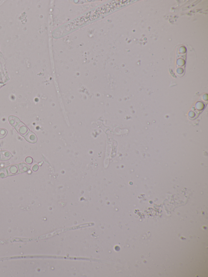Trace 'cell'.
<instances>
[{
    "label": "cell",
    "instance_id": "obj_5",
    "mask_svg": "<svg viewBox=\"0 0 208 277\" xmlns=\"http://www.w3.org/2000/svg\"><path fill=\"white\" fill-rule=\"evenodd\" d=\"M9 121L11 125L15 127L20 123L19 119L15 116H11L9 117Z\"/></svg>",
    "mask_w": 208,
    "mask_h": 277
},
{
    "label": "cell",
    "instance_id": "obj_1",
    "mask_svg": "<svg viewBox=\"0 0 208 277\" xmlns=\"http://www.w3.org/2000/svg\"><path fill=\"white\" fill-rule=\"evenodd\" d=\"M25 139L27 142L31 143H35L37 141L36 135L33 132L29 131L25 137Z\"/></svg>",
    "mask_w": 208,
    "mask_h": 277
},
{
    "label": "cell",
    "instance_id": "obj_4",
    "mask_svg": "<svg viewBox=\"0 0 208 277\" xmlns=\"http://www.w3.org/2000/svg\"><path fill=\"white\" fill-rule=\"evenodd\" d=\"M7 171H8L9 175L10 176L14 175L17 173L18 172V168L17 166L16 165H12L7 167Z\"/></svg>",
    "mask_w": 208,
    "mask_h": 277
},
{
    "label": "cell",
    "instance_id": "obj_6",
    "mask_svg": "<svg viewBox=\"0 0 208 277\" xmlns=\"http://www.w3.org/2000/svg\"><path fill=\"white\" fill-rule=\"evenodd\" d=\"M19 172L20 173H24L27 172L29 170V167L27 165L24 163L19 164L18 165Z\"/></svg>",
    "mask_w": 208,
    "mask_h": 277
},
{
    "label": "cell",
    "instance_id": "obj_3",
    "mask_svg": "<svg viewBox=\"0 0 208 277\" xmlns=\"http://www.w3.org/2000/svg\"><path fill=\"white\" fill-rule=\"evenodd\" d=\"M12 157L11 153L7 151H2L0 152V159L2 161L8 160Z\"/></svg>",
    "mask_w": 208,
    "mask_h": 277
},
{
    "label": "cell",
    "instance_id": "obj_2",
    "mask_svg": "<svg viewBox=\"0 0 208 277\" xmlns=\"http://www.w3.org/2000/svg\"><path fill=\"white\" fill-rule=\"evenodd\" d=\"M16 130L21 135H23L27 132L28 129L24 124L22 122L18 124L16 127Z\"/></svg>",
    "mask_w": 208,
    "mask_h": 277
},
{
    "label": "cell",
    "instance_id": "obj_9",
    "mask_svg": "<svg viewBox=\"0 0 208 277\" xmlns=\"http://www.w3.org/2000/svg\"><path fill=\"white\" fill-rule=\"evenodd\" d=\"M25 161L28 163L31 164L33 162V159L30 157H28L26 158Z\"/></svg>",
    "mask_w": 208,
    "mask_h": 277
},
{
    "label": "cell",
    "instance_id": "obj_8",
    "mask_svg": "<svg viewBox=\"0 0 208 277\" xmlns=\"http://www.w3.org/2000/svg\"><path fill=\"white\" fill-rule=\"evenodd\" d=\"M7 134V131L3 129H0V139L3 138Z\"/></svg>",
    "mask_w": 208,
    "mask_h": 277
},
{
    "label": "cell",
    "instance_id": "obj_7",
    "mask_svg": "<svg viewBox=\"0 0 208 277\" xmlns=\"http://www.w3.org/2000/svg\"><path fill=\"white\" fill-rule=\"evenodd\" d=\"M8 176L7 171L6 168L0 169V179H4Z\"/></svg>",
    "mask_w": 208,
    "mask_h": 277
},
{
    "label": "cell",
    "instance_id": "obj_10",
    "mask_svg": "<svg viewBox=\"0 0 208 277\" xmlns=\"http://www.w3.org/2000/svg\"><path fill=\"white\" fill-rule=\"evenodd\" d=\"M32 169H33V171H34V172H36V171H37V170H38V166H37V165H35V166H34V167H33Z\"/></svg>",
    "mask_w": 208,
    "mask_h": 277
}]
</instances>
